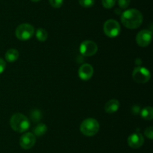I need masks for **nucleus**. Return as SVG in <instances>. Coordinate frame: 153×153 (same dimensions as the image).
Listing matches in <instances>:
<instances>
[{"label":"nucleus","mask_w":153,"mask_h":153,"mask_svg":"<svg viewBox=\"0 0 153 153\" xmlns=\"http://www.w3.org/2000/svg\"><path fill=\"white\" fill-rule=\"evenodd\" d=\"M121 21L126 28L130 29L137 28L143 22V14L137 9H128L122 14Z\"/></svg>","instance_id":"1"},{"label":"nucleus","mask_w":153,"mask_h":153,"mask_svg":"<svg viewBox=\"0 0 153 153\" xmlns=\"http://www.w3.org/2000/svg\"><path fill=\"white\" fill-rule=\"evenodd\" d=\"M10 124L13 130L19 133L25 132L29 128L30 122L25 116L22 113H15L12 116Z\"/></svg>","instance_id":"2"},{"label":"nucleus","mask_w":153,"mask_h":153,"mask_svg":"<svg viewBox=\"0 0 153 153\" xmlns=\"http://www.w3.org/2000/svg\"><path fill=\"white\" fill-rule=\"evenodd\" d=\"M100 130V124L95 118H88L84 120L80 126V130L84 135L92 136L97 134Z\"/></svg>","instance_id":"3"},{"label":"nucleus","mask_w":153,"mask_h":153,"mask_svg":"<svg viewBox=\"0 0 153 153\" xmlns=\"http://www.w3.org/2000/svg\"><path fill=\"white\" fill-rule=\"evenodd\" d=\"M34 33V28L28 23H22L19 25L15 31L16 38L20 40H29Z\"/></svg>","instance_id":"4"},{"label":"nucleus","mask_w":153,"mask_h":153,"mask_svg":"<svg viewBox=\"0 0 153 153\" xmlns=\"http://www.w3.org/2000/svg\"><path fill=\"white\" fill-rule=\"evenodd\" d=\"M104 32L108 37L115 38L120 33V26L115 20H108L106 21L103 26Z\"/></svg>","instance_id":"5"},{"label":"nucleus","mask_w":153,"mask_h":153,"mask_svg":"<svg viewBox=\"0 0 153 153\" xmlns=\"http://www.w3.org/2000/svg\"><path fill=\"white\" fill-rule=\"evenodd\" d=\"M132 76L137 83H146L150 80L151 74L147 68L139 66L134 69Z\"/></svg>","instance_id":"6"},{"label":"nucleus","mask_w":153,"mask_h":153,"mask_svg":"<svg viewBox=\"0 0 153 153\" xmlns=\"http://www.w3.org/2000/svg\"><path fill=\"white\" fill-rule=\"evenodd\" d=\"M98 50V46L92 40H85L80 45V52L85 56H91L96 54Z\"/></svg>","instance_id":"7"},{"label":"nucleus","mask_w":153,"mask_h":153,"mask_svg":"<svg viewBox=\"0 0 153 153\" xmlns=\"http://www.w3.org/2000/svg\"><path fill=\"white\" fill-rule=\"evenodd\" d=\"M152 32L150 30L143 29L139 32L136 36V41L137 44L142 47L147 46L152 41Z\"/></svg>","instance_id":"8"},{"label":"nucleus","mask_w":153,"mask_h":153,"mask_svg":"<svg viewBox=\"0 0 153 153\" xmlns=\"http://www.w3.org/2000/svg\"><path fill=\"white\" fill-rule=\"evenodd\" d=\"M36 142V136L32 133H25L19 140V145L24 149L32 148Z\"/></svg>","instance_id":"9"},{"label":"nucleus","mask_w":153,"mask_h":153,"mask_svg":"<svg viewBox=\"0 0 153 153\" xmlns=\"http://www.w3.org/2000/svg\"><path fill=\"white\" fill-rule=\"evenodd\" d=\"M144 138L140 133H134L130 135L128 138V144L131 148H138L143 146Z\"/></svg>","instance_id":"10"},{"label":"nucleus","mask_w":153,"mask_h":153,"mask_svg":"<svg viewBox=\"0 0 153 153\" xmlns=\"http://www.w3.org/2000/svg\"><path fill=\"white\" fill-rule=\"evenodd\" d=\"M94 74V68L90 64H84L79 68V76L83 80H88Z\"/></svg>","instance_id":"11"},{"label":"nucleus","mask_w":153,"mask_h":153,"mask_svg":"<svg viewBox=\"0 0 153 153\" xmlns=\"http://www.w3.org/2000/svg\"><path fill=\"white\" fill-rule=\"evenodd\" d=\"M120 102L116 99L109 100L105 105V110L108 113H114L119 110Z\"/></svg>","instance_id":"12"},{"label":"nucleus","mask_w":153,"mask_h":153,"mask_svg":"<svg viewBox=\"0 0 153 153\" xmlns=\"http://www.w3.org/2000/svg\"><path fill=\"white\" fill-rule=\"evenodd\" d=\"M19 57V52L16 49H10L6 52L5 59L9 62H13L16 61Z\"/></svg>","instance_id":"13"},{"label":"nucleus","mask_w":153,"mask_h":153,"mask_svg":"<svg viewBox=\"0 0 153 153\" xmlns=\"http://www.w3.org/2000/svg\"><path fill=\"white\" fill-rule=\"evenodd\" d=\"M140 116L146 120H151L153 118V109L152 106H146L140 112Z\"/></svg>","instance_id":"14"},{"label":"nucleus","mask_w":153,"mask_h":153,"mask_svg":"<svg viewBox=\"0 0 153 153\" xmlns=\"http://www.w3.org/2000/svg\"><path fill=\"white\" fill-rule=\"evenodd\" d=\"M46 130H47V127H46V124L40 123L37 125H36L34 128V136H40L44 134Z\"/></svg>","instance_id":"15"},{"label":"nucleus","mask_w":153,"mask_h":153,"mask_svg":"<svg viewBox=\"0 0 153 153\" xmlns=\"http://www.w3.org/2000/svg\"><path fill=\"white\" fill-rule=\"evenodd\" d=\"M36 37H37V40L39 41H45L48 38L47 32L45 29H43V28H39L37 30V32H36Z\"/></svg>","instance_id":"16"},{"label":"nucleus","mask_w":153,"mask_h":153,"mask_svg":"<svg viewBox=\"0 0 153 153\" xmlns=\"http://www.w3.org/2000/svg\"><path fill=\"white\" fill-rule=\"evenodd\" d=\"M42 114L40 111L37 110H34L31 112V118L34 122H38L41 118Z\"/></svg>","instance_id":"17"},{"label":"nucleus","mask_w":153,"mask_h":153,"mask_svg":"<svg viewBox=\"0 0 153 153\" xmlns=\"http://www.w3.org/2000/svg\"><path fill=\"white\" fill-rule=\"evenodd\" d=\"M81 6L84 8H91L95 3V0H79Z\"/></svg>","instance_id":"18"},{"label":"nucleus","mask_w":153,"mask_h":153,"mask_svg":"<svg viewBox=\"0 0 153 153\" xmlns=\"http://www.w3.org/2000/svg\"><path fill=\"white\" fill-rule=\"evenodd\" d=\"M116 2L117 0H102L103 7L107 9L113 8L114 6V4H116Z\"/></svg>","instance_id":"19"},{"label":"nucleus","mask_w":153,"mask_h":153,"mask_svg":"<svg viewBox=\"0 0 153 153\" xmlns=\"http://www.w3.org/2000/svg\"><path fill=\"white\" fill-rule=\"evenodd\" d=\"M51 5L55 8H59L62 6L64 0H49Z\"/></svg>","instance_id":"20"},{"label":"nucleus","mask_w":153,"mask_h":153,"mask_svg":"<svg viewBox=\"0 0 153 153\" xmlns=\"http://www.w3.org/2000/svg\"><path fill=\"white\" fill-rule=\"evenodd\" d=\"M131 0H118V4L120 8L122 9H125L128 7Z\"/></svg>","instance_id":"21"},{"label":"nucleus","mask_w":153,"mask_h":153,"mask_svg":"<svg viewBox=\"0 0 153 153\" xmlns=\"http://www.w3.org/2000/svg\"><path fill=\"white\" fill-rule=\"evenodd\" d=\"M145 135L147 136L148 138H149L150 140H152L153 138V128L152 127H149L145 130Z\"/></svg>","instance_id":"22"},{"label":"nucleus","mask_w":153,"mask_h":153,"mask_svg":"<svg viewBox=\"0 0 153 153\" xmlns=\"http://www.w3.org/2000/svg\"><path fill=\"white\" fill-rule=\"evenodd\" d=\"M5 67H6L5 62L4 61V59L0 58V74L4 72V69H5Z\"/></svg>","instance_id":"23"},{"label":"nucleus","mask_w":153,"mask_h":153,"mask_svg":"<svg viewBox=\"0 0 153 153\" xmlns=\"http://www.w3.org/2000/svg\"><path fill=\"white\" fill-rule=\"evenodd\" d=\"M132 110V112H134V113H135V114H137L139 112H140V109L138 106H137V105H136V106H133L132 110Z\"/></svg>","instance_id":"24"},{"label":"nucleus","mask_w":153,"mask_h":153,"mask_svg":"<svg viewBox=\"0 0 153 153\" xmlns=\"http://www.w3.org/2000/svg\"><path fill=\"white\" fill-rule=\"evenodd\" d=\"M31 2H37L40 1V0H31Z\"/></svg>","instance_id":"25"}]
</instances>
